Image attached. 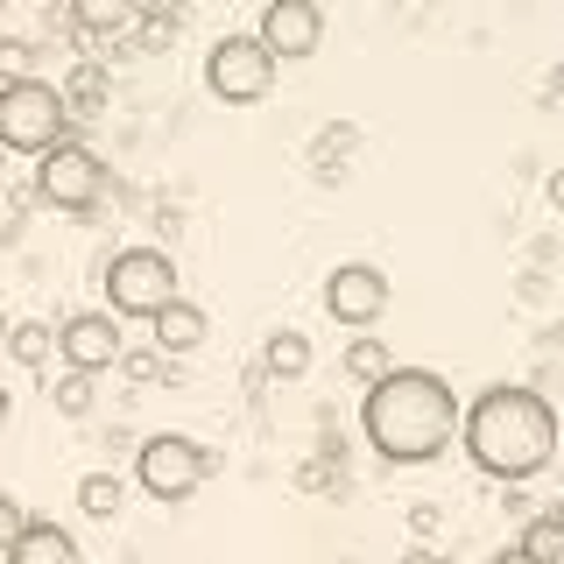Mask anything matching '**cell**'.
Segmentation results:
<instances>
[{
	"mask_svg": "<svg viewBox=\"0 0 564 564\" xmlns=\"http://www.w3.org/2000/svg\"><path fill=\"white\" fill-rule=\"evenodd\" d=\"M360 431L388 466H423V458H437L452 445V431H466V410H458L445 375L395 367L388 381H375L360 395Z\"/></svg>",
	"mask_w": 564,
	"mask_h": 564,
	"instance_id": "obj_1",
	"label": "cell"
},
{
	"mask_svg": "<svg viewBox=\"0 0 564 564\" xmlns=\"http://www.w3.org/2000/svg\"><path fill=\"white\" fill-rule=\"evenodd\" d=\"M466 452H473V466L487 473V480H508V487H522V480H536L543 466L557 458V410L536 395V388H508V381H494L473 395V410H466Z\"/></svg>",
	"mask_w": 564,
	"mask_h": 564,
	"instance_id": "obj_2",
	"label": "cell"
},
{
	"mask_svg": "<svg viewBox=\"0 0 564 564\" xmlns=\"http://www.w3.org/2000/svg\"><path fill=\"white\" fill-rule=\"evenodd\" d=\"M70 128V99L64 85L50 78H22V85H0V141H8L14 155H35L43 163L50 149H64Z\"/></svg>",
	"mask_w": 564,
	"mask_h": 564,
	"instance_id": "obj_3",
	"label": "cell"
},
{
	"mask_svg": "<svg viewBox=\"0 0 564 564\" xmlns=\"http://www.w3.org/2000/svg\"><path fill=\"white\" fill-rule=\"evenodd\" d=\"M106 304L113 317H163L176 304V261L163 247H120L113 261H106Z\"/></svg>",
	"mask_w": 564,
	"mask_h": 564,
	"instance_id": "obj_4",
	"label": "cell"
},
{
	"mask_svg": "<svg viewBox=\"0 0 564 564\" xmlns=\"http://www.w3.org/2000/svg\"><path fill=\"white\" fill-rule=\"evenodd\" d=\"M134 473H141V487L155 494V501H191L212 473H219V452L198 445V437H176V431H155L149 445H141L134 458Z\"/></svg>",
	"mask_w": 564,
	"mask_h": 564,
	"instance_id": "obj_5",
	"label": "cell"
},
{
	"mask_svg": "<svg viewBox=\"0 0 564 564\" xmlns=\"http://www.w3.org/2000/svg\"><path fill=\"white\" fill-rule=\"evenodd\" d=\"M205 85H212V99H226V106L269 99L275 50L261 43V35H219V43H212V57H205Z\"/></svg>",
	"mask_w": 564,
	"mask_h": 564,
	"instance_id": "obj_6",
	"label": "cell"
},
{
	"mask_svg": "<svg viewBox=\"0 0 564 564\" xmlns=\"http://www.w3.org/2000/svg\"><path fill=\"white\" fill-rule=\"evenodd\" d=\"M35 198L57 205V212H93L106 198V163L85 141H64V149H50L35 163Z\"/></svg>",
	"mask_w": 564,
	"mask_h": 564,
	"instance_id": "obj_7",
	"label": "cell"
},
{
	"mask_svg": "<svg viewBox=\"0 0 564 564\" xmlns=\"http://www.w3.org/2000/svg\"><path fill=\"white\" fill-rule=\"evenodd\" d=\"M57 352L70 360V375H106V367H120V360H128L120 317H113V311H78V317H64Z\"/></svg>",
	"mask_w": 564,
	"mask_h": 564,
	"instance_id": "obj_8",
	"label": "cell"
},
{
	"mask_svg": "<svg viewBox=\"0 0 564 564\" xmlns=\"http://www.w3.org/2000/svg\"><path fill=\"white\" fill-rule=\"evenodd\" d=\"M325 311L339 317V325H375L388 311V275L375 261H339V269L325 275Z\"/></svg>",
	"mask_w": 564,
	"mask_h": 564,
	"instance_id": "obj_9",
	"label": "cell"
},
{
	"mask_svg": "<svg viewBox=\"0 0 564 564\" xmlns=\"http://www.w3.org/2000/svg\"><path fill=\"white\" fill-rule=\"evenodd\" d=\"M317 35H325L317 0H269V8H261V43H269L275 57H311Z\"/></svg>",
	"mask_w": 564,
	"mask_h": 564,
	"instance_id": "obj_10",
	"label": "cell"
},
{
	"mask_svg": "<svg viewBox=\"0 0 564 564\" xmlns=\"http://www.w3.org/2000/svg\"><path fill=\"white\" fill-rule=\"evenodd\" d=\"M205 311L198 304H191V296H176V304L163 311V317H155V346H163L170 352V360H184V352H198L205 346Z\"/></svg>",
	"mask_w": 564,
	"mask_h": 564,
	"instance_id": "obj_11",
	"label": "cell"
},
{
	"mask_svg": "<svg viewBox=\"0 0 564 564\" xmlns=\"http://www.w3.org/2000/svg\"><path fill=\"white\" fill-rule=\"evenodd\" d=\"M8 564H78V543H70V529H57V522H35L29 536L8 543Z\"/></svg>",
	"mask_w": 564,
	"mask_h": 564,
	"instance_id": "obj_12",
	"label": "cell"
},
{
	"mask_svg": "<svg viewBox=\"0 0 564 564\" xmlns=\"http://www.w3.org/2000/svg\"><path fill=\"white\" fill-rule=\"evenodd\" d=\"M64 22L85 29V35H128L141 22V8H134V0H85V8H70Z\"/></svg>",
	"mask_w": 564,
	"mask_h": 564,
	"instance_id": "obj_13",
	"label": "cell"
},
{
	"mask_svg": "<svg viewBox=\"0 0 564 564\" xmlns=\"http://www.w3.org/2000/svg\"><path fill=\"white\" fill-rule=\"evenodd\" d=\"M64 99H70V120H93V113H106V64H99V57L70 64Z\"/></svg>",
	"mask_w": 564,
	"mask_h": 564,
	"instance_id": "obj_14",
	"label": "cell"
},
{
	"mask_svg": "<svg viewBox=\"0 0 564 564\" xmlns=\"http://www.w3.org/2000/svg\"><path fill=\"white\" fill-rule=\"evenodd\" d=\"M78 508L93 522H113L120 508H128V487H120V473H85L78 480Z\"/></svg>",
	"mask_w": 564,
	"mask_h": 564,
	"instance_id": "obj_15",
	"label": "cell"
},
{
	"mask_svg": "<svg viewBox=\"0 0 564 564\" xmlns=\"http://www.w3.org/2000/svg\"><path fill=\"white\" fill-rule=\"evenodd\" d=\"M269 375L275 381H304L311 375V339H304V332H290V325L269 332Z\"/></svg>",
	"mask_w": 564,
	"mask_h": 564,
	"instance_id": "obj_16",
	"label": "cell"
},
{
	"mask_svg": "<svg viewBox=\"0 0 564 564\" xmlns=\"http://www.w3.org/2000/svg\"><path fill=\"white\" fill-rule=\"evenodd\" d=\"M346 375L375 388V381H388V375H395V352H388L381 339H352V346H346Z\"/></svg>",
	"mask_w": 564,
	"mask_h": 564,
	"instance_id": "obj_17",
	"label": "cell"
},
{
	"mask_svg": "<svg viewBox=\"0 0 564 564\" xmlns=\"http://www.w3.org/2000/svg\"><path fill=\"white\" fill-rule=\"evenodd\" d=\"M522 551L536 557V564H564V508H551V516H536V522H529Z\"/></svg>",
	"mask_w": 564,
	"mask_h": 564,
	"instance_id": "obj_18",
	"label": "cell"
},
{
	"mask_svg": "<svg viewBox=\"0 0 564 564\" xmlns=\"http://www.w3.org/2000/svg\"><path fill=\"white\" fill-rule=\"evenodd\" d=\"M120 375H128L134 388H155V381H170L176 375V360L163 346H128V360H120Z\"/></svg>",
	"mask_w": 564,
	"mask_h": 564,
	"instance_id": "obj_19",
	"label": "cell"
},
{
	"mask_svg": "<svg viewBox=\"0 0 564 564\" xmlns=\"http://www.w3.org/2000/svg\"><path fill=\"white\" fill-rule=\"evenodd\" d=\"M50 346H57V332H50V325H35V317H22V325L8 332V352H14L22 367H43V360H50Z\"/></svg>",
	"mask_w": 564,
	"mask_h": 564,
	"instance_id": "obj_20",
	"label": "cell"
},
{
	"mask_svg": "<svg viewBox=\"0 0 564 564\" xmlns=\"http://www.w3.org/2000/svg\"><path fill=\"white\" fill-rule=\"evenodd\" d=\"M176 29H184V14H176V8H149V14H141V43H149V50H163Z\"/></svg>",
	"mask_w": 564,
	"mask_h": 564,
	"instance_id": "obj_21",
	"label": "cell"
},
{
	"mask_svg": "<svg viewBox=\"0 0 564 564\" xmlns=\"http://www.w3.org/2000/svg\"><path fill=\"white\" fill-rule=\"evenodd\" d=\"M57 410L64 416H85V410H93V375H64L57 381Z\"/></svg>",
	"mask_w": 564,
	"mask_h": 564,
	"instance_id": "obj_22",
	"label": "cell"
},
{
	"mask_svg": "<svg viewBox=\"0 0 564 564\" xmlns=\"http://www.w3.org/2000/svg\"><path fill=\"white\" fill-rule=\"evenodd\" d=\"M352 141H360L352 128H325V134H317V163H332V155H352Z\"/></svg>",
	"mask_w": 564,
	"mask_h": 564,
	"instance_id": "obj_23",
	"label": "cell"
},
{
	"mask_svg": "<svg viewBox=\"0 0 564 564\" xmlns=\"http://www.w3.org/2000/svg\"><path fill=\"white\" fill-rule=\"evenodd\" d=\"M494 564H536V557H529L522 543H516V551H501V557H494Z\"/></svg>",
	"mask_w": 564,
	"mask_h": 564,
	"instance_id": "obj_24",
	"label": "cell"
},
{
	"mask_svg": "<svg viewBox=\"0 0 564 564\" xmlns=\"http://www.w3.org/2000/svg\"><path fill=\"white\" fill-rule=\"evenodd\" d=\"M543 93H551V99H564V70H551V85H543Z\"/></svg>",
	"mask_w": 564,
	"mask_h": 564,
	"instance_id": "obj_25",
	"label": "cell"
},
{
	"mask_svg": "<svg viewBox=\"0 0 564 564\" xmlns=\"http://www.w3.org/2000/svg\"><path fill=\"white\" fill-rule=\"evenodd\" d=\"M402 564H437V557H431V551H410V557H402Z\"/></svg>",
	"mask_w": 564,
	"mask_h": 564,
	"instance_id": "obj_26",
	"label": "cell"
},
{
	"mask_svg": "<svg viewBox=\"0 0 564 564\" xmlns=\"http://www.w3.org/2000/svg\"><path fill=\"white\" fill-rule=\"evenodd\" d=\"M551 198H557V205H564V176H551Z\"/></svg>",
	"mask_w": 564,
	"mask_h": 564,
	"instance_id": "obj_27",
	"label": "cell"
},
{
	"mask_svg": "<svg viewBox=\"0 0 564 564\" xmlns=\"http://www.w3.org/2000/svg\"><path fill=\"white\" fill-rule=\"evenodd\" d=\"M557 508H564V501H557Z\"/></svg>",
	"mask_w": 564,
	"mask_h": 564,
	"instance_id": "obj_28",
	"label": "cell"
}]
</instances>
